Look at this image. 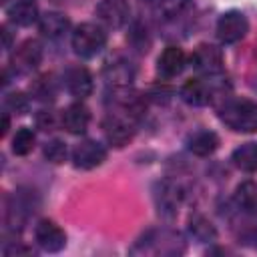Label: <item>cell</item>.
Wrapping results in <instances>:
<instances>
[{"label": "cell", "instance_id": "cell-1", "mask_svg": "<svg viewBox=\"0 0 257 257\" xmlns=\"http://www.w3.org/2000/svg\"><path fill=\"white\" fill-rule=\"evenodd\" d=\"M219 118L235 133H257V102L251 98H227L219 106Z\"/></svg>", "mask_w": 257, "mask_h": 257}, {"label": "cell", "instance_id": "cell-2", "mask_svg": "<svg viewBox=\"0 0 257 257\" xmlns=\"http://www.w3.org/2000/svg\"><path fill=\"white\" fill-rule=\"evenodd\" d=\"M72 50L80 58H92L96 56L104 44H106V32L102 26L94 22H82L72 32Z\"/></svg>", "mask_w": 257, "mask_h": 257}, {"label": "cell", "instance_id": "cell-3", "mask_svg": "<svg viewBox=\"0 0 257 257\" xmlns=\"http://www.w3.org/2000/svg\"><path fill=\"white\" fill-rule=\"evenodd\" d=\"M249 32L247 16L241 10H227L217 20V38L223 44H235Z\"/></svg>", "mask_w": 257, "mask_h": 257}, {"label": "cell", "instance_id": "cell-4", "mask_svg": "<svg viewBox=\"0 0 257 257\" xmlns=\"http://www.w3.org/2000/svg\"><path fill=\"white\" fill-rule=\"evenodd\" d=\"M34 239H36L38 247L48 253H58L66 245V233L50 219L38 221V225L34 227Z\"/></svg>", "mask_w": 257, "mask_h": 257}, {"label": "cell", "instance_id": "cell-5", "mask_svg": "<svg viewBox=\"0 0 257 257\" xmlns=\"http://www.w3.org/2000/svg\"><path fill=\"white\" fill-rule=\"evenodd\" d=\"M94 14L98 22L104 24L106 28H120L128 22L131 10L124 0H100L96 4Z\"/></svg>", "mask_w": 257, "mask_h": 257}, {"label": "cell", "instance_id": "cell-6", "mask_svg": "<svg viewBox=\"0 0 257 257\" xmlns=\"http://www.w3.org/2000/svg\"><path fill=\"white\" fill-rule=\"evenodd\" d=\"M106 159V149L104 145L96 143V141H82L72 149V163L76 169H94L98 165H102Z\"/></svg>", "mask_w": 257, "mask_h": 257}, {"label": "cell", "instance_id": "cell-7", "mask_svg": "<svg viewBox=\"0 0 257 257\" xmlns=\"http://www.w3.org/2000/svg\"><path fill=\"white\" fill-rule=\"evenodd\" d=\"M191 64L205 74H219L223 70V54L213 44H199L191 54Z\"/></svg>", "mask_w": 257, "mask_h": 257}, {"label": "cell", "instance_id": "cell-8", "mask_svg": "<svg viewBox=\"0 0 257 257\" xmlns=\"http://www.w3.org/2000/svg\"><path fill=\"white\" fill-rule=\"evenodd\" d=\"M104 135L106 141L114 147H124L133 137H135V122L133 116H120V114H110L104 120Z\"/></svg>", "mask_w": 257, "mask_h": 257}, {"label": "cell", "instance_id": "cell-9", "mask_svg": "<svg viewBox=\"0 0 257 257\" xmlns=\"http://www.w3.org/2000/svg\"><path fill=\"white\" fill-rule=\"evenodd\" d=\"M42 60V44L38 40H24L12 54V68L18 72L34 70Z\"/></svg>", "mask_w": 257, "mask_h": 257}, {"label": "cell", "instance_id": "cell-10", "mask_svg": "<svg viewBox=\"0 0 257 257\" xmlns=\"http://www.w3.org/2000/svg\"><path fill=\"white\" fill-rule=\"evenodd\" d=\"M187 64V56L183 52V48L179 46H167L161 56L157 58V72L161 78H175L183 72Z\"/></svg>", "mask_w": 257, "mask_h": 257}, {"label": "cell", "instance_id": "cell-11", "mask_svg": "<svg viewBox=\"0 0 257 257\" xmlns=\"http://www.w3.org/2000/svg\"><path fill=\"white\" fill-rule=\"evenodd\" d=\"M90 122V110L82 102H72L62 110L60 124L70 135H82Z\"/></svg>", "mask_w": 257, "mask_h": 257}, {"label": "cell", "instance_id": "cell-12", "mask_svg": "<svg viewBox=\"0 0 257 257\" xmlns=\"http://www.w3.org/2000/svg\"><path fill=\"white\" fill-rule=\"evenodd\" d=\"M64 86L76 98H86L92 92V76L84 66H72L64 72Z\"/></svg>", "mask_w": 257, "mask_h": 257}, {"label": "cell", "instance_id": "cell-13", "mask_svg": "<svg viewBox=\"0 0 257 257\" xmlns=\"http://www.w3.org/2000/svg\"><path fill=\"white\" fill-rule=\"evenodd\" d=\"M213 96V88L207 80L195 78V80H187L181 88V98L191 104V106H205L211 102Z\"/></svg>", "mask_w": 257, "mask_h": 257}, {"label": "cell", "instance_id": "cell-14", "mask_svg": "<svg viewBox=\"0 0 257 257\" xmlns=\"http://www.w3.org/2000/svg\"><path fill=\"white\" fill-rule=\"evenodd\" d=\"M104 80L112 88H126L135 80V68L124 60H114L104 68Z\"/></svg>", "mask_w": 257, "mask_h": 257}, {"label": "cell", "instance_id": "cell-15", "mask_svg": "<svg viewBox=\"0 0 257 257\" xmlns=\"http://www.w3.org/2000/svg\"><path fill=\"white\" fill-rule=\"evenodd\" d=\"M38 28H40V32H42L46 38L56 40V38H60V36H64V34L68 32L70 20H68V16L62 14V12H46V14L40 16Z\"/></svg>", "mask_w": 257, "mask_h": 257}, {"label": "cell", "instance_id": "cell-16", "mask_svg": "<svg viewBox=\"0 0 257 257\" xmlns=\"http://www.w3.org/2000/svg\"><path fill=\"white\" fill-rule=\"evenodd\" d=\"M219 137L213 131H197L187 139V149L197 157H209L217 151Z\"/></svg>", "mask_w": 257, "mask_h": 257}, {"label": "cell", "instance_id": "cell-17", "mask_svg": "<svg viewBox=\"0 0 257 257\" xmlns=\"http://www.w3.org/2000/svg\"><path fill=\"white\" fill-rule=\"evenodd\" d=\"M8 20L12 24H18V26H30V24L40 20L38 8H36V4L32 0L14 2L12 6H8Z\"/></svg>", "mask_w": 257, "mask_h": 257}, {"label": "cell", "instance_id": "cell-18", "mask_svg": "<svg viewBox=\"0 0 257 257\" xmlns=\"http://www.w3.org/2000/svg\"><path fill=\"white\" fill-rule=\"evenodd\" d=\"M231 161L237 169L245 173H255L257 171V143H245L237 147L231 155Z\"/></svg>", "mask_w": 257, "mask_h": 257}, {"label": "cell", "instance_id": "cell-19", "mask_svg": "<svg viewBox=\"0 0 257 257\" xmlns=\"http://www.w3.org/2000/svg\"><path fill=\"white\" fill-rule=\"evenodd\" d=\"M189 233L195 241L199 243H211L217 239V229L213 227V223L203 217V215H193L189 219Z\"/></svg>", "mask_w": 257, "mask_h": 257}, {"label": "cell", "instance_id": "cell-20", "mask_svg": "<svg viewBox=\"0 0 257 257\" xmlns=\"http://www.w3.org/2000/svg\"><path fill=\"white\" fill-rule=\"evenodd\" d=\"M235 203L247 213H257V183L243 181L235 189Z\"/></svg>", "mask_w": 257, "mask_h": 257}, {"label": "cell", "instance_id": "cell-21", "mask_svg": "<svg viewBox=\"0 0 257 257\" xmlns=\"http://www.w3.org/2000/svg\"><path fill=\"white\" fill-rule=\"evenodd\" d=\"M193 8V0H159L157 12L165 20H177Z\"/></svg>", "mask_w": 257, "mask_h": 257}, {"label": "cell", "instance_id": "cell-22", "mask_svg": "<svg viewBox=\"0 0 257 257\" xmlns=\"http://www.w3.org/2000/svg\"><path fill=\"white\" fill-rule=\"evenodd\" d=\"M179 201H181V191H179V187H177V185H171V183H163V185H161V191L157 193L159 211L173 215V213L177 211Z\"/></svg>", "mask_w": 257, "mask_h": 257}, {"label": "cell", "instance_id": "cell-23", "mask_svg": "<svg viewBox=\"0 0 257 257\" xmlns=\"http://www.w3.org/2000/svg\"><path fill=\"white\" fill-rule=\"evenodd\" d=\"M30 94L36 98V100H42V102H50L56 98V82L52 80V76H40L36 78L32 84H30Z\"/></svg>", "mask_w": 257, "mask_h": 257}, {"label": "cell", "instance_id": "cell-24", "mask_svg": "<svg viewBox=\"0 0 257 257\" xmlns=\"http://www.w3.org/2000/svg\"><path fill=\"white\" fill-rule=\"evenodd\" d=\"M34 143H36L34 131L28 128V126H22V128L16 131V135L12 139V153L18 155V157H24L34 149Z\"/></svg>", "mask_w": 257, "mask_h": 257}, {"label": "cell", "instance_id": "cell-25", "mask_svg": "<svg viewBox=\"0 0 257 257\" xmlns=\"http://www.w3.org/2000/svg\"><path fill=\"white\" fill-rule=\"evenodd\" d=\"M42 155H44V159H46L48 163H52V165H60V163L66 161L68 151H66V145H64L62 141L54 139V141H48V143L44 145Z\"/></svg>", "mask_w": 257, "mask_h": 257}, {"label": "cell", "instance_id": "cell-26", "mask_svg": "<svg viewBox=\"0 0 257 257\" xmlns=\"http://www.w3.org/2000/svg\"><path fill=\"white\" fill-rule=\"evenodd\" d=\"M128 42L139 50V52H145V50H149V44H151V40H149V34H147V28L145 26H141L139 22H135L133 26H131V32H128Z\"/></svg>", "mask_w": 257, "mask_h": 257}, {"label": "cell", "instance_id": "cell-27", "mask_svg": "<svg viewBox=\"0 0 257 257\" xmlns=\"http://www.w3.org/2000/svg\"><path fill=\"white\" fill-rule=\"evenodd\" d=\"M4 106H6V110H10V112L24 114V112H28L30 102H28V96H26V94H22V92H10V94L6 96V100H4Z\"/></svg>", "mask_w": 257, "mask_h": 257}, {"label": "cell", "instance_id": "cell-28", "mask_svg": "<svg viewBox=\"0 0 257 257\" xmlns=\"http://www.w3.org/2000/svg\"><path fill=\"white\" fill-rule=\"evenodd\" d=\"M56 124H58V120H56V114L52 110H40L36 114V126L40 131H54Z\"/></svg>", "mask_w": 257, "mask_h": 257}, {"label": "cell", "instance_id": "cell-29", "mask_svg": "<svg viewBox=\"0 0 257 257\" xmlns=\"http://www.w3.org/2000/svg\"><path fill=\"white\" fill-rule=\"evenodd\" d=\"M2 253H4L6 257H10V255H30L32 251H30L26 245H20V243H12V245H6V247L2 249Z\"/></svg>", "mask_w": 257, "mask_h": 257}, {"label": "cell", "instance_id": "cell-30", "mask_svg": "<svg viewBox=\"0 0 257 257\" xmlns=\"http://www.w3.org/2000/svg\"><path fill=\"white\" fill-rule=\"evenodd\" d=\"M8 128H10V116H8V112H4L2 114V135H6Z\"/></svg>", "mask_w": 257, "mask_h": 257}, {"label": "cell", "instance_id": "cell-31", "mask_svg": "<svg viewBox=\"0 0 257 257\" xmlns=\"http://www.w3.org/2000/svg\"><path fill=\"white\" fill-rule=\"evenodd\" d=\"M2 34H4V48H8V44H10V36H8V30H6V28H2Z\"/></svg>", "mask_w": 257, "mask_h": 257}, {"label": "cell", "instance_id": "cell-32", "mask_svg": "<svg viewBox=\"0 0 257 257\" xmlns=\"http://www.w3.org/2000/svg\"><path fill=\"white\" fill-rule=\"evenodd\" d=\"M253 88H255V90H257V80H255V82H253Z\"/></svg>", "mask_w": 257, "mask_h": 257}, {"label": "cell", "instance_id": "cell-33", "mask_svg": "<svg viewBox=\"0 0 257 257\" xmlns=\"http://www.w3.org/2000/svg\"><path fill=\"white\" fill-rule=\"evenodd\" d=\"M2 4H8V0H2Z\"/></svg>", "mask_w": 257, "mask_h": 257}]
</instances>
